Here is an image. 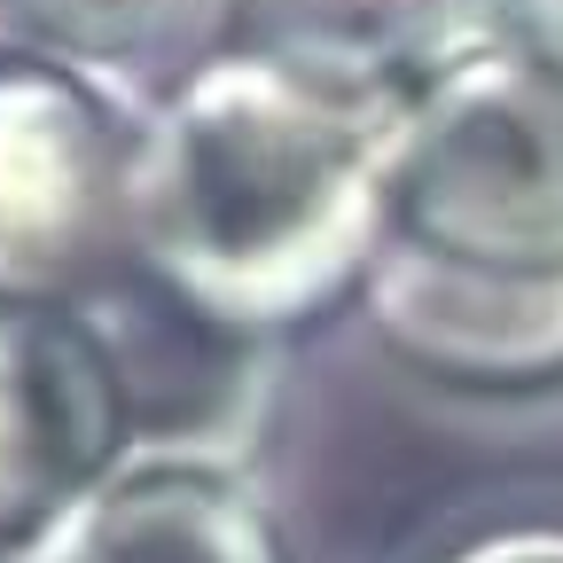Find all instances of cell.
I'll use <instances>...</instances> for the list:
<instances>
[{
    "mask_svg": "<svg viewBox=\"0 0 563 563\" xmlns=\"http://www.w3.org/2000/svg\"><path fill=\"white\" fill-rule=\"evenodd\" d=\"M391 95L220 47L133 125L125 258L243 336L336 313L391 235Z\"/></svg>",
    "mask_w": 563,
    "mask_h": 563,
    "instance_id": "6da1fadb",
    "label": "cell"
},
{
    "mask_svg": "<svg viewBox=\"0 0 563 563\" xmlns=\"http://www.w3.org/2000/svg\"><path fill=\"white\" fill-rule=\"evenodd\" d=\"M391 235L462 274H563V47L525 24L454 32L399 87Z\"/></svg>",
    "mask_w": 563,
    "mask_h": 563,
    "instance_id": "7a4b0ae2",
    "label": "cell"
},
{
    "mask_svg": "<svg viewBox=\"0 0 563 563\" xmlns=\"http://www.w3.org/2000/svg\"><path fill=\"white\" fill-rule=\"evenodd\" d=\"M133 125L79 63L0 40V306H79L125 266Z\"/></svg>",
    "mask_w": 563,
    "mask_h": 563,
    "instance_id": "3957f363",
    "label": "cell"
},
{
    "mask_svg": "<svg viewBox=\"0 0 563 563\" xmlns=\"http://www.w3.org/2000/svg\"><path fill=\"white\" fill-rule=\"evenodd\" d=\"M118 454L125 407L87 321L0 306V555H32Z\"/></svg>",
    "mask_w": 563,
    "mask_h": 563,
    "instance_id": "277c9868",
    "label": "cell"
},
{
    "mask_svg": "<svg viewBox=\"0 0 563 563\" xmlns=\"http://www.w3.org/2000/svg\"><path fill=\"white\" fill-rule=\"evenodd\" d=\"M361 306L391 361L454 391H540L563 384V274H462L415 258L399 243L376 251Z\"/></svg>",
    "mask_w": 563,
    "mask_h": 563,
    "instance_id": "5b68a950",
    "label": "cell"
},
{
    "mask_svg": "<svg viewBox=\"0 0 563 563\" xmlns=\"http://www.w3.org/2000/svg\"><path fill=\"white\" fill-rule=\"evenodd\" d=\"M79 313L102 368L118 384L125 407V454L157 446V454H203V439H220L228 422L251 407V368H258V336L220 329L211 313H196L180 290H165L157 274H141L133 258L110 266Z\"/></svg>",
    "mask_w": 563,
    "mask_h": 563,
    "instance_id": "8992f818",
    "label": "cell"
},
{
    "mask_svg": "<svg viewBox=\"0 0 563 563\" xmlns=\"http://www.w3.org/2000/svg\"><path fill=\"white\" fill-rule=\"evenodd\" d=\"M24 563H290L274 509L220 454H118Z\"/></svg>",
    "mask_w": 563,
    "mask_h": 563,
    "instance_id": "52a82bcc",
    "label": "cell"
},
{
    "mask_svg": "<svg viewBox=\"0 0 563 563\" xmlns=\"http://www.w3.org/2000/svg\"><path fill=\"white\" fill-rule=\"evenodd\" d=\"M211 16H220V47L352 95L407 87L454 40V0H211Z\"/></svg>",
    "mask_w": 563,
    "mask_h": 563,
    "instance_id": "ba28073f",
    "label": "cell"
},
{
    "mask_svg": "<svg viewBox=\"0 0 563 563\" xmlns=\"http://www.w3.org/2000/svg\"><path fill=\"white\" fill-rule=\"evenodd\" d=\"M211 0H0V40L63 63H141L173 47Z\"/></svg>",
    "mask_w": 563,
    "mask_h": 563,
    "instance_id": "9c48e42d",
    "label": "cell"
},
{
    "mask_svg": "<svg viewBox=\"0 0 563 563\" xmlns=\"http://www.w3.org/2000/svg\"><path fill=\"white\" fill-rule=\"evenodd\" d=\"M462 563H563V540H548V532H509V540L470 548Z\"/></svg>",
    "mask_w": 563,
    "mask_h": 563,
    "instance_id": "30bf717a",
    "label": "cell"
},
{
    "mask_svg": "<svg viewBox=\"0 0 563 563\" xmlns=\"http://www.w3.org/2000/svg\"><path fill=\"white\" fill-rule=\"evenodd\" d=\"M501 16H509V24H525V32H540V40H555V47H563V0H501Z\"/></svg>",
    "mask_w": 563,
    "mask_h": 563,
    "instance_id": "8fae6325",
    "label": "cell"
}]
</instances>
